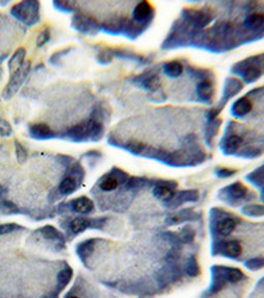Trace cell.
Instances as JSON below:
<instances>
[{
	"label": "cell",
	"mask_w": 264,
	"mask_h": 298,
	"mask_svg": "<svg viewBox=\"0 0 264 298\" xmlns=\"http://www.w3.org/2000/svg\"><path fill=\"white\" fill-rule=\"evenodd\" d=\"M232 72L239 74L245 83H256L264 73V53L242 61L232 68Z\"/></svg>",
	"instance_id": "1"
},
{
	"label": "cell",
	"mask_w": 264,
	"mask_h": 298,
	"mask_svg": "<svg viewBox=\"0 0 264 298\" xmlns=\"http://www.w3.org/2000/svg\"><path fill=\"white\" fill-rule=\"evenodd\" d=\"M40 5L35 3V1H24V3H19L12 8V15L15 18L21 20L25 24H35L37 20V11H38Z\"/></svg>",
	"instance_id": "4"
},
{
	"label": "cell",
	"mask_w": 264,
	"mask_h": 298,
	"mask_svg": "<svg viewBox=\"0 0 264 298\" xmlns=\"http://www.w3.org/2000/svg\"><path fill=\"white\" fill-rule=\"evenodd\" d=\"M252 110V102L251 100L247 97H242L239 100L234 102L231 106V114L237 118H241V117H245L247 115L250 111Z\"/></svg>",
	"instance_id": "8"
},
{
	"label": "cell",
	"mask_w": 264,
	"mask_h": 298,
	"mask_svg": "<svg viewBox=\"0 0 264 298\" xmlns=\"http://www.w3.org/2000/svg\"><path fill=\"white\" fill-rule=\"evenodd\" d=\"M15 147H16V158H18L19 163H24V162L27 161V150H25V147L21 145L20 142H15Z\"/></svg>",
	"instance_id": "32"
},
{
	"label": "cell",
	"mask_w": 264,
	"mask_h": 298,
	"mask_svg": "<svg viewBox=\"0 0 264 298\" xmlns=\"http://www.w3.org/2000/svg\"><path fill=\"white\" fill-rule=\"evenodd\" d=\"M182 70H184L182 65L177 61H170L164 65V72L169 77H178L182 73Z\"/></svg>",
	"instance_id": "24"
},
{
	"label": "cell",
	"mask_w": 264,
	"mask_h": 298,
	"mask_svg": "<svg viewBox=\"0 0 264 298\" xmlns=\"http://www.w3.org/2000/svg\"><path fill=\"white\" fill-rule=\"evenodd\" d=\"M260 199H262V202L264 203V187L262 188V192H260Z\"/></svg>",
	"instance_id": "40"
},
{
	"label": "cell",
	"mask_w": 264,
	"mask_h": 298,
	"mask_svg": "<svg viewBox=\"0 0 264 298\" xmlns=\"http://www.w3.org/2000/svg\"><path fill=\"white\" fill-rule=\"evenodd\" d=\"M247 180H250L251 183L255 184L256 187H264V165L255 171H252L251 174L247 175Z\"/></svg>",
	"instance_id": "23"
},
{
	"label": "cell",
	"mask_w": 264,
	"mask_h": 298,
	"mask_svg": "<svg viewBox=\"0 0 264 298\" xmlns=\"http://www.w3.org/2000/svg\"><path fill=\"white\" fill-rule=\"evenodd\" d=\"M197 93L202 101H210L213 98V94H214V86L210 81H202V83L198 84V87H197Z\"/></svg>",
	"instance_id": "18"
},
{
	"label": "cell",
	"mask_w": 264,
	"mask_h": 298,
	"mask_svg": "<svg viewBox=\"0 0 264 298\" xmlns=\"http://www.w3.org/2000/svg\"><path fill=\"white\" fill-rule=\"evenodd\" d=\"M221 253L223 256L230 257V258H239L242 255V245L237 240H231L227 243H223L221 248Z\"/></svg>",
	"instance_id": "10"
},
{
	"label": "cell",
	"mask_w": 264,
	"mask_h": 298,
	"mask_svg": "<svg viewBox=\"0 0 264 298\" xmlns=\"http://www.w3.org/2000/svg\"><path fill=\"white\" fill-rule=\"evenodd\" d=\"M237 171L232 170V169H217V171H215V174H217V176H219V178H230V176H232V175L235 174Z\"/></svg>",
	"instance_id": "38"
},
{
	"label": "cell",
	"mask_w": 264,
	"mask_h": 298,
	"mask_svg": "<svg viewBox=\"0 0 264 298\" xmlns=\"http://www.w3.org/2000/svg\"><path fill=\"white\" fill-rule=\"evenodd\" d=\"M245 266L250 271L255 272L260 271L262 268H264V258L263 257H254V258H250L245 262Z\"/></svg>",
	"instance_id": "28"
},
{
	"label": "cell",
	"mask_w": 264,
	"mask_h": 298,
	"mask_svg": "<svg viewBox=\"0 0 264 298\" xmlns=\"http://www.w3.org/2000/svg\"><path fill=\"white\" fill-rule=\"evenodd\" d=\"M242 213L250 217H260L264 216V206L263 204H247L242 208Z\"/></svg>",
	"instance_id": "22"
},
{
	"label": "cell",
	"mask_w": 264,
	"mask_h": 298,
	"mask_svg": "<svg viewBox=\"0 0 264 298\" xmlns=\"http://www.w3.org/2000/svg\"><path fill=\"white\" fill-rule=\"evenodd\" d=\"M191 219H194V215L190 213V211H181L176 213V215L167 217V223H168V224H177V223L191 220Z\"/></svg>",
	"instance_id": "26"
},
{
	"label": "cell",
	"mask_w": 264,
	"mask_h": 298,
	"mask_svg": "<svg viewBox=\"0 0 264 298\" xmlns=\"http://www.w3.org/2000/svg\"><path fill=\"white\" fill-rule=\"evenodd\" d=\"M72 210L77 213H82V215H87L94 211V203L91 202L89 197H78L75 200L72 202Z\"/></svg>",
	"instance_id": "9"
},
{
	"label": "cell",
	"mask_w": 264,
	"mask_h": 298,
	"mask_svg": "<svg viewBox=\"0 0 264 298\" xmlns=\"http://www.w3.org/2000/svg\"><path fill=\"white\" fill-rule=\"evenodd\" d=\"M243 25H245V28H246L247 31H251V32H263L264 14H260V12L250 14L246 19H245Z\"/></svg>",
	"instance_id": "7"
},
{
	"label": "cell",
	"mask_w": 264,
	"mask_h": 298,
	"mask_svg": "<svg viewBox=\"0 0 264 298\" xmlns=\"http://www.w3.org/2000/svg\"><path fill=\"white\" fill-rule=\"evenodd\" d=\"M12 134V128L5 119L0 118V137H9Z\"/></svg>",
	"instance_id": "35"
},
{
	"label": "cell",
	"mask_w": 264,
	"mask_h": 298,
	"mask_svg": "<svg viewBox=\"0 0 264 298\" xmlns=\"http://www.w3.org/2000/svg\"><path fill=\"white\" fill-rule=\"evenodd\" d=\"M21 230V227H19L18 224H14V223H8V224H0V236L1 234H12L15 231Z\"/></svg>",
	"instance_id": "33"
},
{
	"label": "cell",
	"mask_w": 264,
	"mask_h": 298,
	"mask_svg": "<svg viewBox=\"0 0 264 298\" xmlns=\"http://www.w3.org/2000/svg\"><path fill=\"white\" fill-rule=\"evenodd\" d=\"M93 243L94 241H85V243L79 244L77 248V253L79 258L85 260L86 257H89L91 255V251H93Z\"/></svg>",
	"instance_id": "29"
},
{
	"label": "cell",
	"mask_w": 264,
	"mask_h": 298,
	"mask_svg": "<svg viewBox=\"0 0 264 298\" xmlns=\"http://www.w3.org/2000/svg\"><path fill=\"white\" fill-rule=\"evenodd\" d=\"M40 232H41V234L46 238V240H49V241H53V243H57V244L59 243L61 245H64V237H62V234H59L58 231L56 230V228H53V227L46 225V227H44V228L40 230Z\"/></svg>",
	"instance_id": "20"
},
{
	"label": "cell",
	"mask_w": 264,
	"mask_h": 298,
	"mask_svg": "<svg viewBox=\"0 0 264 298\" xmlns=\"http://www.w3.org/2000/svg\"><path fill=\"white\" fill-rule=\"evenodd\" d=\"M24 59H25V49H24V48H19L18 51L14 53V56L11 57V60H9V72H11V73H15V72L24 64Z\"/></svg>",
	"instance_id": "17"
},
{
	"label": "cell",
	"mask_w": 264,
	"mask_h": 298,
	"mask_svg": "<svg viewBox=\"0 0 264 298\" xmlns=\"http://www.w3.org/2000/svg\"><path fill=\"white\" fill-rule=\"evenodd\" d=\"M243 89V84L237 80V78H227L226 81V86H225V92H223V100L227 101L232 96H235Z\"/></svg>",
	"instance_id": "13"
},
{
	"label": "cell",
	"mask_w": 264,
	"mask_h": 298,
	"mask_svg": "<svg viewBox=\"0 0 264 298\" xmlns=\"http://www.w3.org/2000/svg\"><path fill=\"white\" fill-rule=\"evenodd\" d=\"M198 200V192L194 191V190H190V191H181L177 195H174V197L170 200V207H176L180 206L182 203L187 202H197Z\"/></svg>",
	"instance_id": "11"
},
{
	"label": "cell",
	"mask_w": 264,
	"mask_h": 298,
	"mask_svg": "<svg viewBox=\"0 0 264 298\" xmlns=\"http://www.w3.org/2000/svg\"><path fill=\"white\" fill-rule=\"evenodd\" d=\"M187 275L190 277H196L200 275V268H198V262H197L196 257L190 256L187 262Z\"/></svg>",
	"instance_id": "30"
},
{
	"label": "cell",
	"mask_w": 264,
	"mask_h": 298,
	"mask_svg": "<svg viewBox=\"0 0 264 298\" xmlns=\"http://www.w3.org/2000/svg\"><path fill=\"white\" fill-rule=\"evenodd\" d=\"M72 275H73V271H72V268H65L64 271H61L58 273V289L62 290L66 286V285L70 282V280H72Z\"/></svg>",
	"instance_id": "27"
},
{
	"label": "cell",
	"mask_w": 264,
	"mask_h": 298,
	"mask_svg": "<svg viewBox=\"0 0 264 298\" xmlns=\"http://www.w3.org/2000/svg\"><path fill=\"white\" fill-rule=\"evenodd\" d=\"M221 199H223L225 202H227L228 204H237L238 202H242L248 197V190L245 184H242L241 182H235V183L230 184L227 187H225L221 191Z\"/></svg>",
	"instance_id": "5"
},
{
	"label": "cell",
	"mask_w": 264,
	"mask_h": 298,
	"mask_svg": "<svg viewBox=\"0 0 264 298\" xmlns=\"http://www.w3.org/2000/svg\"><path fill=\"white\" fill-rule=\"evenodd\" d=\"M151 12H152V8L148 3H140V4L136 5V8L133 9V18L136 20H144L150 16Z\"/></svg>",
	"instance_id": "25"
},
{
	"label": "cell",
	"mask_w": 264,
	"mask_h": 298,
	"mask_svg": "<svg viewBox=\"0 0 264 298\" xmlns=\"http://www.w3.org/2000/svg\"><path fill=\"white\" fill-rule=\"evenodd\" d=\"M99 63H102V64H107V63H110L111 61V55H110L109 51H105L103 53H100L99 56Z\"/></svg>",
	"instance_id": "39"
},
{
	"label": "cell",
	"mask_w": 264,
	"mask_h": 298,
	"mask_svg": "<svg viewBox=\"0 0 264 298\" xmlns=\"http://www.w3.org/2000/svg\"><path fill=\"white\" fill-rule=\"evenodd\" d=\"M153 195H155L157 199H160V200L170 202V200H172V199L174 197V195H176V192L173 191L172 186L160 183V184H157L155 188H153Z\"/></svg>",
	"instance_id": "14"
},
{
	"label": "cell",
	"mask_w": 264,
	"mask_h": 298,
	"mask_svg": "<svg viewBox=\"0 0 264 298\" xmlns=\"http://www.w3.org/2000/svg\"><path fill=\"white\" fill-rule=\"evenodd\" d=\"M213 284H211V292H218L228 282L235 284L245 278V273L237 268H228V266L215 265L213 268Z\"/></svg>",
	"instance_id": "2"
},
{
	"label": "cell",
	"mask_w": 264,
	"mask_h": 298,
	"mask_svg": "<svg viewBox=\"0 0 264 298\" xmlns=\"http://www.w3.org/2000/svg\"><path fill=\"white\" fill-rule=\"evenodd\" d=\"M120 178H127V175L122 172V171H114V172H110V174L105 175L103 179H100V190L106 191V192L114 191V190L118 188L119 183H120Z\"/></svg>",
	"instance_id": "6"
},
{
	"label": "cell",
	"mask_w": 264,
	"mask_h": 298,
	"mask_svg": "<svg viewBox=\"0 0 264 298\" xmlns=\"http://www.w3.org/2000/svg\"><path fill=\"white\" fill-rule=\"evenodd\" d=\"M243 139L239 135H230L228 138H226L222 142V150L225 154H235L237 150L241 147Z\"/></svg>",
	"instance_id": "15"
},
{
	"label": "cell",
	"mask_w": 264,
	"mask_h": 298,
	"mask_svg": "<svg viewBox=\"0 0 264 298\" xmlns=\"http://www.w3.org/2000/svg\"><path fill=\"white\" fill-rule=\"evenodd\" d=\"M66 298H78V297H77V296H68Z\"/></svg>",
	"instance_id": "41"
},
{
	"label": "cell",
	"mask_w": 264,
	"mask_h": 298,
	"mask_svg": "<svg viewBox=\"0 0 264 298\" xmlns=\"http://www.w3.org/2000/svg\"><path fill=\"white\" fill-rule=\"evenodd\" d=\"M50 39V32L49 29L46 28V29H44L40 35H38V39H37V46H42L44 44H46V43L49 42Z\"/></svg>",
	"instance_id": "37"
},
{
	"label": "cell",
	"mask_w": 264,
	"mask_h": 298,
	"mask_svg": "<svg viewBox=\"0 0 264 298\" xmlns=\"http://www.w3.org/2000/svg\"><path fill=\"white\" fill-rule=\"evenodd\" d=\"M0 212L4 215H15V213H19V208L12 202L3 200L0 203Z\"/></svg>",
	"instance_id": "31"
},
{
	"label": "cell",
	"mask_w": 264,
	"mask_h": 298,
	"mask_svg": "<svg viewBox=\"0 0 264 298\" xmlns=\"http://www.w3.org/2000/svg\"><path fill=\"white\" fill-rule=\"evenodd\" d=\"M181 237L184 243H191L193 238H194V231L189 228V227H188V228H184V230H182Z\"/></svg>",
	"instance_id": "36"
},
{
	"label": "cell",
	"mask_w": 264,
	"mask_h": 298,
	"mask_svg": "<svg viewBox=\"0 0 264 298\" xmlns=\"http://www.w3.org/2000/svg\"><path fill=\"white\" fill-rule=\"evenodd\" d=\"M0 190H1V186H0Z\"/></svg>",
	"instance_id": "42"
},
{
	"label": "cell",
	"mask_w": 264,
	"mask_h": 298,
	"mask_svg": "<svg viewBox=\"0 0 264 298\" xmlns=\"http://www.w3.org/2000/svg\"><path fill=\"white\" fill-rule=\"evenodd\" d=\"M59 192L62 195H69V193L74 192L77 190V182L73 176H66V178L59 183Z\"/></svg>",
	"instance_id": "21"
},
{
	"label": "cell",
	"mask_w": 264,
	"mask_h": 298,
	"mask_svg": "<svg viewBox=\"0 0 264 298\" xmlns=\"http://www.w3.org/2000/svg\"><path fill=\"white\" fill-rule=\"evenodd\" d=\"M95 221L96 220H87V219H83V217H77L70 223V231L75 234H81L85 230H87L89 227H95L94 225Z\"/></svg>",
	"instance_id": "19"
},
{
	"label": "cell",
	"mask_w": 264,
	"mask_h": 298,
	"mask_svg": "<svg viewBox=\"0 0 264 298\" xmlns=\"http://www.w3.org/2000/svg\"><path fill=\"white\" fill-rule=\"evenodd\" d=\"M29 131H31V135L37 138V139H49V138H53L56 135L53 133V130L44 124L32 125L31 128H29Z\"/></svg>",
	"instance_id": "12"
},
{
	"label": "cell",
	"mask_w": 264,
	"mask_h": 298,
	"mask_svg": "<svg viewBox=\"0 0 264 298\" xmlns=\"http://www.w3.org/2000/svg\"><path fill=\"white\" fill-rule=\"evenodd\" d=\"M29 69H31V63L28 61V63L21 65L15 73H12V77H11L9 83L7 84V86L3 90V94H1L4 100H11L18 93L20 86L23 85L24 80L27 78L28 73H29Z\"/></svg>",
	"instance_id": "3"
},
{
	"label": "cell",
	"mask_w": 264,
	"mask_h": 298,
	"mask_svg": "<svg viewBox=\"0 0 264 298\" xmlns=\"http://www.w3.org/2000/svg\"><path fill=\"white\" fill-rule=\"evenodd\" d=\"M237 227V220L232 217H225L218 223V234L223 237H226L228 234H231Z\"/></svg>",
	"instance_id": "16"
},
{
	"label": "cell",
	"mask_w": 264,
	"mask_h": 298,
	"mask_svg": "<svg viewBox=\"0 0 264 298\" xmlns=\"http://www.w3.org/2000/svg\"><path fill=\"white\" fill-rule=\"evenodd\" d=\"M159 77H157V74H153V76H150V77H147L144 81H143V85L146 87H148V89H156V87H159Z\"/></svg>",
	"instance_id": "34"
}]
</instances>
